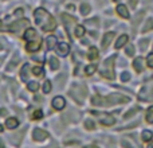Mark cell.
<instances>
[{"mask_svg":"<svg viewBox=\"0 0 153 148\" xmlns=\"http://www.w3.org/2000/svg\"><path fill=\"white\" fill-rule=\"evenodd\" d=\"M48 64H50V69L51 70H56L59 67V61L56 58H54V57H51L50 58V62H48Z\"/></svg>","mask_w":153,"mask_h":148,"instance_id":"obj_18","label":"cell"},{"mask_svg":"<svg viewBox=\"0 0 153 148\" xmlns=\"http://www.w3.org/2000/svg\"><path fill=\"white\" fill-rule=\"evenodd\" d=\"M121 79H122V82L129 81V79H130V74L128 73V72H124V73L121 74Z\"/></svg>","mask_w":153,"mask_h":148,"instance_id":"obj_38","label":"cell"},{"mask_svg":"<svg viewBox=\"0 0 153 148\" xmlns=\"http://www.w3.org/2000/svg\"><path fill=\"white\" fill-rule=\"evenodd\" d=\"M4 113H5V111L4 109H1V111H0V116H4Z\"/></svg>","mask_w":153,"mask_h":148,"instance_id":"obj_43","label":"cell"},{"mask_svg":"<svg viewBox=\"0 0 153 148\" xmlns=\"http://www.w3.org/2000/svg\"><path fill=\"white\" fill-rule=\"evenodd\" d=\"M55 45H56V38L55 37H48L47 38V47L50 49V50H53Z\"/></svg>","mask_w":153,"mask_h":148,"instance_id":"obj_21","label":"cell"},{"mask_svg":"<svg viewBox=\"0 0 153 148\" xmlns=\"http://www.w3.org/2000/svg\"><path fill=\"white\" fill-rule=\"evenodd\" d=\"M16 64H18V55H15V57H13L12 62H11V64H10V65H8V66H7V70H8V72H10V70H12L13 67L16 66Z\"/></svg>","mask_w":153,"mask_h":148,"instance_id":"obj_31","label":"cell"},{"mask_svg":"<svg viewBox=\"0 0 153 148\" xmlns=\"http://www.w3.org/2000/svg\"><path fill=\"white\" fill-rule=\"evenodd\" d=\"M148 45H149V39H143L140 42V49L143 51H145L146 50V47H148Z\"/></svg>","mask_w":153,"mask_h":148,"instance_id":"obj_32","label":"cell"},{"mask_svg":"<svg viewBox=\"0 0 153 148\" xmlns=\"http://www.w3.org/2000/svg\"><path fill=\"white\" fill-rule=\"evenodd\" d=\"M129 97H125L121 94H111L108 97H101V96H95L93 97L91 102L93 105H98V106H110L114 104H122V102H128Z\"/></svg>","mask_w":153,"mask_h":148,"instance_id":"obj_2","label":"cell"},{"mask_svg":"<svg viewBox=\"0 0 153 148\" xmlns=\"http://www.w3.org/2000/svg\"><path fill=\"white\" fill-rule=\"evenodd\" d=\"M87 57H89V59H90V61H94V59L98 57V50H97V49H95V47H91V49H90V51H89V55H87Z\"/></svg>","mask_w":153,"mask_h":148,"instance_id":"obj_20","label":"cell"},{"mask_svg":"<svg viewBox=\"0 0 153 148\" xmlns=\"http://www.w3.org/2000/svg\"><path fill=\"white\" fill-rule=\"evenodd\" d=\"M114 1H120V0H114Z\"/></svg>","mask_w":153,"mask_h":148,"instance_id":"obj_49","label":"cell"},{"mask_svg":"<svg viewBox=\"0 0 153 148\" xmlns=\"http://www.w3.org/2000/svg\"><path fill=\"white\" fill-rule=\"evenodd\" d=\"M148 148H153V141H151V143L148 144Z\"/></svg>","mask_w":153,"mask_h":148,"instance_id":"obj_44","label":"cell"},{"mask_svg":"<svg viewBox=\"0 0 153 148\" xmlns=\"http://www.w3.org/2000/svg\"><path fill=\"white\" fill-rule=\"evenodd\" d=\"M133 67H134V69L137 70V73L144 72V59L141 58V57L136 58V59H134V62H133Z\"/></svg>","mask_w":153,"mask_h":148,"instance_id":"obj_12","label":"cell"},{"mask_svg":"<svg viewBox=\"0 0 153 148\" xmlns=\"http://www.w3.org/2000/svg\"><path fill=\"white\" fill-rule=\"evenodd\" d=\"M35 22L38 26H40L45 31H53L55 30L56 23L54 20V18L45 10V8H38L35 11Z\"/></svg>","mask_w":153,"mask_h":148,"instance_id":"obj_1","label":"cell"},{"mask_svg":"<svg viewBox=\"0 0 153 148\" xmlns=\"http://www.w3.org/2000/svg\"><path fill=\"white\" fill-rule=\"evenodd\" d=\"M114 123H116V120H114V117L111 116V114H105V117H102L101 119V124L103 125H113Z\"/></svg>","mask_w":153,"mask_h":148,"instance_id":"obj_13","label":"cell"},{"mask_svg":"<svg viewBox=\"0 0 153 148\" xmlns=\"http://www.w3.org/2000/svg\"><path fill=\"white\" fill-rule=\"evenodd\" d=\"M113 38H114V32H108V34L103 35V39H102V42H101L102 49H108V46L110 45V42H111Z\"/></svg>","mask_w":153,"mask_h":148,"instance_id":"obj_7","label":"cell"},{"mask_svg":"<svg viewBox=\"0 0 153 148\" xmlns=\"http://www.w3.org/2000/svg\"><path fill=\"white\" fill-rule=\"evenodd\" d=\"M0 148H4V143H3L1 139H0Z\"/></svg>","mask_w":153,"mask_h":148,"instance_id":"obj_41","label":"cell"},{"mask_svg":"<svg viewBox=\"0 0 153 148\" xmlns=\"http://www.w3.org/2000/svg\"><path fill=\"white\" fill-rule=\"evenodd\" d=\"M153 138V133L151 131H144L143 135H141V139H143V141H151Z\"/></svg>","mask_w":153,"mask_h":148,"instance_id":"obj_19","label":"cell"},{"mask_svg":"<svg viewBox=\"0 0 153 148\" xmlns=\"http://www.w3.org/2000/svg\"><path fill=\"white\" fill-rule=\"evenodd\" d=\"M28 89L31 90V92H36V90L39 89V84H38V82H35V81H31L28 84Z\"/></svg>","mask_w":153,"mask_h":148,"instance_id":"obj_26","label":"cell"},{"mask_svg":"<svg viewBox=\"0 0 153 148\" xmlns=\"http://www.w3.org/2000/svg\"><path fill=\"white\" fill-rule=\"evenodd\" d=\"M58 54L59 55H62V57H66L67 54H69V51H70V47H69V45H67V43H63L62 42L61 45L58 46Z\"/></svg>","mask_w":153,"mask_h":148,"instance_id":"obj_11","label":"cell"},{"mask_svg":"<svg viewBox=\"0 0 153 148\" xmlns=\"http://www.w3.org/2000/svg\"><path fill=\"white\" fill-rule=\"evenodd\" d=\"M146 65H148L149 67H152V69H153V53L149 54L148 58H146Z\"/></svg>","mask_w":153,"mask_h":148,"instance_id":"obj_37","label":"cell"},{"mask_svg":"<svg viewBox=\"0 0 153 148\" xmlns=\"http://www.w3.org/2000/svg\"><path fill=\"white\" fill-rule=\"evenodd\" d=\"M65 105H66V101H65V98H62V97H55V98L53 100V106H54L55 109H58V111L63 109Z\"/></svg>","mask_w":153,"mask_h":148,"instance_id":"obj_9","label":"cell"},{"mask_svg":"<svg viewBox=\"0 0 153 148\" xmlns=\"http://www.w3.org/2000/svg\"><path fill=\"white\" fill-rule=\"evenodd\" d=\"M117 13L124 19H129V11H128L126 5H124V4L117 5Z\"/></svg>","mask_w":153,"mask_h":148,"instance_id":"obj_8","label":"cell"},{"mask_svg":"<svg viewBox=\"0 0 153 148\" xmlns=\"http://www.w3.org/2000/svg\"><path fill=\"white\" fill-rule=\"evenodd\" d=\"M28 69H30V66H28V65H24V66L22 67V72H20V78L23 79L24 82H27V81H28V77H27V74H28Z\"/></svg>","mask_w":153,"mask_h":148,"instance_id":"obj_17","label":"cell"},{"mask_svg":"<svg viewBox=\"0 0 153 148\" xmlns=\"http://www.w3.org/2000/svg\"><path fill=\"white\" fill-rule=\"evenodd\" d=\"M143 16H144V12H138L137 15L134 16L136 19H133V27H136L138 23H140V20H141V18H143Z\"/></svg>","mask_w":153,"mask_h":148,"instance_id":"obj_27","label":"cell"},{"mask_svg":"<svg viewBox=\"0 0 153 148\" xmlns=\"http://www.w3.org/2000/svg\"><path fill=\"white\" fill-rule=\"evenodd\" d=\"M151 98L153 100V89H152V94H151Z\"/></svg>","mask_w":153,"mask_h":148,"instance_id":"obj_45","label":"cell"},{"mask_svg":"<svg viewBox=\"0 0 153 148\" xmlns=\"http://www.w3.org/2000/svg\"><path fill=\"white\" fill-rule=\"evenodd\" d=\"M129 4H130V7L132 8H134L136 4H137V0H129Z\"/></svg>","mask_w":153,"mask_h":148,"instance_id":"obj_39","label":"cell"},{"mask_svg":"<svg viewBox=\"0 0 153 148\" xmlns=\"http://www.w3.org/2000/svg\"><path fill=\"white\" fill-rule=\"evenodd\" d=\"M85 148H100V147H97V146H86Z\"/></svg>","mask_w":153,"mask_h":148,"instance_id":"obj_42","label":"cell"},{"mask_svg":"<svg viewBox=\"0 0 153 148\" xmlns=\"http://www.w3.org/2000/svg\"><path fill=\"white\" fill-rule=\"evenodd\" d=\"M42 116H43V113H42V111H35L34 112V114H32V119L34 120H38V119H42Z\"/></svg>","mask_w":153,"mask_h":148,"instance_id":"obj_36","label":"cell"},{"mask_svg":"<svg viewBox=\"0 0 153 148\" xmlns=\"http://www.w3.org/2000/svg\"><path fill=\"white\" fill-rule=\"evenodd\" d=\"M114 59H116V57H110L103 62L102 67H101V75L108 79H114Z\"/></svg>","mask_w":153,"mask_h":148,"instance_id":"obj_3","label":"cell"},{"mask_svg":"<svg viewBox=\"0 0 153 148\" xmlns=\"http://www.w3.org/2000/svg\"><path fill=\"white\" fill-rule=\"evenodd\" d=\"M152 28H153V19H148V22L145 23V26H144V28H143V32H146Z\"/></svg>","mask_w":153,"mask_h":148,"instance_id":"obj_24","label":"cell"},{"mask_svg":"<svg viewBox=\"0 0 153 148\" xmlns=\"http://www.w3.org/2000/svg\"><path fill=\"white\" fill-rule=\"evenodd\" d=\"M128 35H121V37L117 39V42H116V49H121L124 45H126V42H128Z\"/></svg>","mask_w":153,"mask_h":148,"instance_id":"obj_15","label":"cell"},{"mask_svg":"<svg viewBox=\"0 0 153 148\" xmlns=\"http://www.w3.org/2000/svg\"><path fill=\"white\" fill-rule=\"evenodd\" d=\"M90 11H91V8H90L89 4H82L81 5V13L82 15H87Z\"/></svg>","mask_w":153,"mask_h":148,"instance_id":"obj_25","label":"cell"},{"mask_svg":"<svg viewBox=\"0 0 153 148\" xmlns=\"http://www.w3.org/2000/svg\"><path fill=\"white\" fill-rule=\"evenodd\" d=\"M35 37H36V32H35L34 28H28L26 32H24V39H26V40H30V42H32Z\"/></svg>","mask_w":153,"mask_h":148,"instance_id":"obj_14","label":"cell"},{"mask_svg":"<svg viewBox=\"0 0 153 148\" xmlns=\"http://www.w3.org/2000/svg\"><path fill=\"white\" fill-rule=\"evenodd\" d=\"M48 148H51V147H48ZM53 148H56V147H55V146H54V147H53Z\"/></svg>","mask_w":153,"mask_h":148,"instance_id":"obj_48","label":"cell"},{"mask_svg":"<svg viewBox=\"0 0 153 148\" xmlns=\"http://www.w3.org/2000/svg\"><path fill=\"white\" fill-rule=\"evenodd\" d=\"M1 49H3V46H1V45H0V50H1Z\"/></svg>","mask_w":153,"mask_h":148,"instance_id":"obj_47","label":"cell"},{"mask_svg":"<svg viewBox=\"0 0 153 148\" xmlns=\"http://www.w3.org/2000/svg\"><path fill=\"white\" fill-rule=\"evenodd\" d=\"M32 73H34L35 75H40V77L45 75V73H43V69H42V67H39V66L34 67V69H32Z\"/></svg>","mask_w":153,"mask_h":148,"instance_id":"obj_30","label":"cell"},{"mask_svg":"<svg viewBox=\"0 0 153 148\" xmlns=\"http://www.w3.org/2000/svg\"><path fill=\"white\" fill-rule=\"evenodd\" d=\"M50 90H51V82L46 81L45 85H43V93H50Z\"/></svg>","mask_w":153,"mask_h":148,"instance_id":"obj_34","label":"cell"},{"mask_svg":"<svg viewBox=\"0 0 153 148\" xmlns=\"http://www.w3.org/2000/svg\"><path fill=\"white\" fill-rule=\"evenodd\" d=\"M74 34H75V37H82V35L85 34V28L82 26H78V27H75V31H74Z\"/></svg>","mask_w":153,"mask_h":148,"instance_id":"obj_28","label":"cell"},{"mask_svg":"<svg viewBox=\"0 0 153 148\" xmlns=\"http://www.w3.org/2000/svg\"><path fill=\"white\" fill-rule=\"evenodd\" d=\"M28 24H30L28 20H26V19H22L20 22L18 20V22H15V23L11 24V26H10V30H11V31H19L22 27H27Z\"/></svg>","mask_w":153,"mask_h":148,"instance_id":"obj_6","label":"cell"},{"mask_svg":"<svg viewBox=\"0 0 153 148\" xmlns=\"http://www.w3.org/2000/svg\"><path fill=\"white\" fill-rule=\"evenodd\" d=\"M146 121L149 124H153V106H151L148 109V112H146Z\"/></svg>","mask_w":153,"mask_h":148,"instance_id":"obj_23","label":"cell"},{"mask_svg":"<svg viewBox=\"0 0 153 148\" xmlns=\"http://www.w3.org/2000/svg\"><path fill=\"white\" fill-rule=\"evenodd\" d=\"M0 132H3V127H1V125H0Z\"/></svg>","mask_w":153,"mask_h":148,"instance_id":"obj_46","label":"cell"},{"mask_svg":"<svg viewBox=\"0 0 153 148\" xmlns=\"http://www.w3.org/2000/svg\"><path fill=\"white\" fill-rule=\"evenodd\" d=\"M85 128L89 129V131H91V129H94L95 128V124L91 121V120H86V121H85Z\"/></svg>","mask_w":153,"mask_h":148,"instance_id":"obj_29","label":"cell"},{"mask_svg":"<svg viewBox=\"0 0 153 148\" xmlns=\"http://www.w3.org/2000/svg\"><path fill=\"white\" fill-rule=\"evenodd\" d=\"M32 138H34L35 141H45L46 139L48 138V133L46 132V131L36 128V129H34V132H32Z\"/></svg>","mask_w":153,"mask_h":148,"instance_id":"obj_4","label":"cell"},{"mask_svg":"<svg viewBox=\"0 0 153 148\" xmlns=\"http://www.w3.org/2000/svg\"><path fill=\"white\" fill-rule=\"evenodd\" d=\"M62 19H63V23H65V27H66L67 32L71 35V27H73V24L75 23V19H73L71 16L66 15V13H63V15H62Z\"/></svg>","mask_w":153,"mask_h":148,"instance_id":"obj_5","label":"cell"},{"mask_svg":"<svg viewBox=\"0 0 153 148\" xmlns=\"http://www.w3.org/2000/svg\"><path fill=\"white\" fill-rule=\"evenodd\" d=\"M125 53H126V55H129V57H132L133 54H134V47H133L132 45H129L126 47V50H125Z\"/></svg>","mask_w":153,"mask_h":148,"instance_id":"obj_35","label":"cell"},{"mask_svg":"<svg viewBox=\"0 0 153 148\" xmlns=\"http://www.w3.org/2000/svg\"><path fill=\"white\" fill-rule=\"evenodd\" d=\"M95 70H97V66H95V65H89V66L85 67V73H86L87 75H91Z\"/></svg>","mask_w":153,"mask_h":148,"instance_id":"obj_22","label":"cell"},{"mask_svg":"<svg viewBox=\"0 0 153 148\" xmlns=\"http://www.w3.org/2000/svg\"><path fill=\"white\" fill-rule=\"evenodd\" d=\"M138 111H140V109H138V108H133L132 111H129V112H128L126 114H125V116H124V119H129V117L134 116V113H137Z\"/></svg>","mask_w":153,"mask_h":148,"instance_id":"obj_33","label":"cell"},{"mask_svg":"<svg viewBox=\"0 0 153 148\" xmlns=\"http://www.w3.org/2000/svg\"><path fill=\"white\" fill-rule=\"evenodd\" d=\"M5 125H7V128H10V129H13V128H16L19 125V123H18L16 119L11 117V119H8L7 121H5Z\"/></svg>","mask_w":153,"mask_h":148,"instance_id":"obj_16","label":"cell"},{"mask_svg":"<svg viewBox=\"0 0 153 148\" xmlns=\"http://www.w3.org/2000/svg\"><path fill=\"white\" fill-rule=\"evenodd\" d=\"M3 30H5V28H4V26H3V22L0 20V31H3Z\"/></svg>","mask_w":153,"mask_h":148,"instance_id":"obj_40","label":"cell"},{"mask_svg":"<svg viewBox=\"0 0 153 148\" xmlns=\"http://www.w3.org/2000/svg\"><path fill=\"white\" fill-rule=\"evenodd\" d=\"M40 45H42V42H40V39H38V40H32V42H30L28 45H27V51H38L40 49Z\"/></svg>","mask_w":153,"mask_h":148,"instance_id":"obj_10","label":"cell"}]
</instances>
